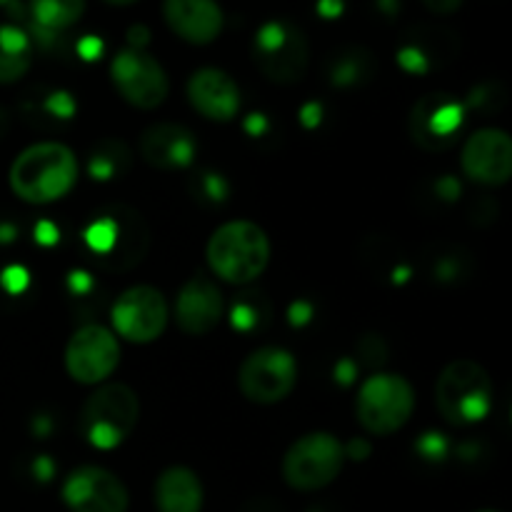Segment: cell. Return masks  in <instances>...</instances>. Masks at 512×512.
Listing matches in <instances>:
<instances>
[{"mask_svg": "<svg viewBox=\"0 0 512 512\" xmlns=\"http://www.w3.org/2000/svg\"><path fill=\"white\" fill-rule=\"evenodd\" d=\"M163 18L180 40L208 45L223 33V10L218 0H163Z\"/></svg>", "mask_w": 512, "mask_h": 512, "instance_id": "cell-17", "label": "cell"}, {"mask_svg": "<svg viewBox=\"0 0 512 512\" xmlns=\"http://www.w3.org/2000/svg\"><path fill=\"white\" fill-rule=\"evenodd\" d=\"M198 153L195 135L185 125L155 123L140 135V155L158 170L188 168Z\"/></svg>", "mask_w": 512, "mask_h": 512, "instance_id": "cell-18", "label": "cell"}, {"mask_svg": "<svg viewBox=\"0 0 512 512\" xmlns=\"http://www.w3.org/2000/svg\"><path fill=\"white\" fill-rule=\"evenodd\" d=\"M205 258L225 283H253L270 263V240L253 220H230L210 235Z\"/></svg>", "mask_w": 512, "mask_h": 512, "instance_id": "cell-2", "label": "cell"}, {"mask_svg": "<svg viewBox=\"0 0 512 512\" xmlns=\"http://www.w3.org/2000/svg\"><path fill=\"white\" fill-rule=\"evenodd\" d=\"M463 170L470 180L498 188L512 175V140L500 128H480L465 140Z\"/></svg>", "mask_w": 512, "mask_h": 512, "instance_id": "cell-14", "label": "cell"}, {"mask_svg": "<svg viewBox=\"0 0 512 512\" xmlns=\"http://www.w3.org/2000/svg\"><path fill=\"white\" fill-rule=\"evenodd\" d=\"M105 5H115V8H123V5H130L135 3V0H103Z\"/></svg>", "mask_w": 512, "mask_h": 512, "instance_id": "cell-24", "label": "cell"}, {"mask_svg": "<svg viewBox=\"0 0 512 512\" xmlns=\"http://www.w3.org/2000/svg\"><path fill=\"white\" fill-rule=\"evenodd\" d=\"M63 500L73 512H128L123 480L98 465H80L65 478Z\"/></svg>", "mask_w": 512, "mask_h": 512, "instance_id": "cell-12", "label": "cell"}, {"mask_svg": "<svg viewBox=\"0 0 512 512\" xmlns=\"http://www.w3.org/2000/svg\"><path fill=\"white\" fill-rule=\"evenodd\" d=\"M140 418V400L133 388L108 383L95 390L83 405V433L98 450H113L133 435Z\"/></svg>", "mask_w": 512, "mask_h": 512, "instance_id": "cell-5", "label": "cell"}, {"mask_svg": "<svg viewBox=\"0 0 512 512\" xmlns=\"http://www.w3.org/2000/svg\"><path fill=\"white\" fill-rule=\"evenodd\" d=\"M423 5L435 15H453L458 13L463 0H423Z\"/></svg>", "mask_w": 512, "mask_h": 512, "instance_id": "cell-23", "label": "cell"}, {"mask_svg": "<svg viewBox=\"0 0 512 512\" xmlns=\"http://www.w3.org/2000/svg\"><path fill=\"white\" fill-rule=\"evenodd\" d=\"M203 498V483L185 465L165 468L155 480L153 500L158 512H200Z\"/></svg>", "mask_w": 512, "mask_h": 512, "instance_id": "cell-19", "label": "cell"}, {"mask_svg": "<svg viewBox=\"0 0 512 512\" xmlns=\"http://www.w3.org/2000/svg\"><path fill=\"white\" fill-rule=\"evenodd\" d=\"M78 180V158L63 143H35L10 165V188L23 203L48 205L65 198Z\"/></svg>", "mask_w": 512, "mask_h": 512, "instance_id": "cell-1", "label": "cell"}, {"mask_svg": "<svg viewBox=\"0 0 512 512\" xmlns=\"http://www.w3.org/2000/svg\"><path fill=\"white\" fill-rule=\"evenodd\" d=\"M188 100L213 123H228L240 113L238 83L220 68L195 70L188 80Z\"/></svg>", "mask_w": 512, "mask_h": 512, "instance_id": "cell-16", "label": "cell"}, {"mask_svg": "<svg viewBox=\"0 0 512 512\" xmlns=\"http://www.w3.org/2000/svg\"><path fill=\"white\" fill-rule=\"evenodd\" d=\"M225 313V300L218 285L205 275H195L175 298V323L185 335H208L218 328Z\"/></svg>", "mask_w": 512, "mask_h": 512, "instance_id": "cell-15", "label": "cell"}, {"mask_svg": "<svg viewBox=\"0 0 512 512\" xmlns=\"http://www.w3.org/2000/svg\"><path fill=\"white\" fill-rule=\"evenodd\" d=\"M120 363V343L103 325H83L65 345V370L80 385H98Z\"/></svg>", "mask_w": 512, "mask_h": 512, "instance_id": "cell-11", "label": "cell"}, {"mask_svg": "<svg viewBox=\"0 0 512 512\" xmlns=\"http://www.w3.org/2000/svg\"><path fill=\"white\" fill-rule=\"evenodd\" d=\"M465 110L460 100L445 93H430L415 103L410 113V135L423 150L450 148L463 128Z\"/></svg>", "mask_w": 512, "mask_h": 512, "instance_id": "cell-13", "label": "cell"}, {"mask_svg": "<svg viewBox=\"0 0 512 512\" xmlns=\"http://www.w3.org/2000/svg\"><path fill=\"white\" fill-rule=\"evenodd\" d=\"M368 68H370V55L365 53V50L360 48H353L348 55H340L338 60H335L333 70H330V75L335 80V83L340 85H350L358 80V75H368Z\"/></svg>", "mask_w": 512, "mask_h": 512, "instance_id": "cell-22", "label": "cell"}, {"mask_svg": "<svg viewBox=\"0 0 512 512\" xmlns=\"http://www.w3.org/2000/svg\"><path fill=\"white\" fill-rule=\"evenodd\" d=\"M493 398L495 388L488 370L468 358L445 365L435 383V403L453 425H473L488 418Z\"/></svg>", "mask_w": 512, "mask_h": 512, "instance_id": "cell-3", "label": "cell"}, {"mask_svg": "<svg viewBox=\"0 0 512 512\" xmlns=\"http://www.w3.org/2000/svg\"><path fill=\"white\" fill-rule=\"evenodd\" d=\"M478 512H495V510H478Z\"/></svg>", "mask_w": 512, "mask_h": 512, "instance_id": "cell-25", "label": "cell"}, {"mask_svg": "<svg viewBox=\"0 0 512 512\" xmlns=\"http://www.w3.org/2000/svg\"><path fill=\"white\" fill-rule=\"evenodd\" d=\"M85 0H30V15L40 30H65L85 13Z\"/></svg>", "mask_w": 512, "mask_h": 512, "instance_id": "cell-21", "label": "cell"}, {"mask_svg": "<svg viewBox=\"0 0 512 512\" xmlns=\"http://www.w3.org/2000/svg\"><path fill=\"white\" fill-rule=\"evenodd\" d=\"M33 65V43L18 25H0V85L18 83Z\"/></svg>", "mask_w": 512, "mask_h": 512, "instance_id": "cell-20", "label": "cell"}, {"mask_svg": "<svg viewBox=\"0 0 512 512\" xmlns=\"http://www.w3.org/2000/svg\"><path fill=\"white\" fill-rule=\"evenodd\" d=\"M298 383V363L285 348H258L240 365V393L258 405H273L288 398Z\"/></svg>", "mask_w": 512, "mask_h": 512, "instance_id": "cell-9", "label": "cell"}, {"mask_svg": "<svg viewBox=\"0 0 512 512\" xmlns=\"http://www.w3.org/2000/svg\"><path fill=\"white\" fill-rule=\"evenodd\" d=\"M253 63L268 80L280 85L298 83L308 68L310 48L303 30L290 20H268L253 38Z\"/></svg>", "mask_w": 512, "mask_h": 512, "instance_id": "cell-6", "label": "cell"}, {"mask_svg": "<svg viewBox=\"0 0 512 512\" xmlns=\"http://www.w3.org/2000/svg\"><path fill=\"white\" fill-rule=\"evenodd\" d=\"M110 80L120 98L138 110L160 108L170 90L163 65L140 48H125L115 53L110 63Z\"/></svg>", "mask_w": 512, "mask_h": 512, "instance_id": "cell-10", "label": "cell"}, {"mask_svg": "<svg viewBox=\"0 0 512 512\" xmlns=\"http://www.w3.org/2000/svg\"><path fill=\"white\" fill-rule=\"evenodd\" d=\"M170 308L165 295L153 285H135L118 295L110 310L115 338L145 345L158 340L168 328Z\"/></svg>", "mask_w": 512, "mask_h": 512, "instance_id": "cell-8", "label": "cell"}, {"mask_svg": "<svg viewBox=\"0 0 512 512\" xmlns=\"http://www.w3.org/2000/svg\"><path fill=\"white\" fill-rule=\"evenodd\" d=\"M415 413V388L408 378L398 373H378L365 380L355 398V415L365 433L385 435L398 433L408 425Z\"/></svg>", "mask_w": 512, "mask_h": 512, "instance_id": "cell-4", "label": "cell"}, {"mask_svg": "<svg viewBox=\"0 0 512 512\" xmlns=\"http://www.w3.org/2000/svg\"><path fill=\"white\" fill-rule=\"evenodd\" d=\"M345 465V448L333 433H308L295 440L283 458V478L300 493L323 490Z\"/></svg>", "mask_w": 512, "mask_h": 512, "instance_id": "cell-7", "label": "cell"}]
</instances>
